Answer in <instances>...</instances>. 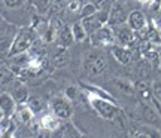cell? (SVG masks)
Returning a JSON list of instances; mask_svg holds the SVG:
<instances>
[{
  "label": "cell",
  "instance_id": "obj_1",
  "mask_svg": "<svg viewBox=\"0 0 161 138\" xmlns=\"http://www.w3.org/2000/svg\"><path fill=\"white\" fill-rule=\"evenodd\" d=\"M85 69L90 76H98L108 69V61L103 55H90L85 63Z\"/></svg>",
  "mask_w": 161,
  "mask_h": 138
},
{
  "label": "cell",
  "instance_id": "obj_2",
  "mask_svg": "<svg viewBox=\"0 0 161 138\" xmlns=\"http://www.w3.org/2000/svg\"><path fill=\"white\" fill-rule=\"evenodd\" d=\"M33 43V33L30 30H24L19 33V36L17 37V40L14 42V48L11 51V55H15L18 52H24L27 48H30Z\"/></svg>",
  "mask_w": 161,
  "mask_h": 138
},
{
  "label": "cell",
  "instance_id": "obj_3",
  "mask_svg": "<svg viewBox=\"0 0 161 138\" xmlns=\"http://www.w3.org/2000/svg\"><path fill=\"white\" fill-rule=\"evenodd\" d=\"M125 12L122 9V6L115 3V5L112 6V9L109 12V23L112 25H116V24H121L125 21Z\"/></svg>",
  "mask_w": 161,
  "mask_h": 138
},
{
  "label": "cell",
  "instance_id": "obj_4",
  "mask_svg": "<svg viewBox=\"0 0 161 138\" xmlns=\"http://www.w3.org/2000/svg\"><path fill=\"white\" fill-rule=\"evenodd\" d=\"M94 105H96V109L100 111V115L103 116V117H106V119H115V116L118 115V110H116L114 105L104 103V101H96Z\"/></svg>",
  "mask_w": 161,
  "mask_h": 138
},
{
  "label": "cell",
  "instance_id": "obj_5",
  "mask_svg": "<svg viewBox=\"0 0 161 138\" xmlns=\"http://www.w3.org/2000/svg\"><path fill=\"white\" fill-rule=\"evenodd\" d=\"M54 111H55V115L58 117H61V119H67L70 117L72 115V109H70V105L66 101L63 100H55L54 101Z\"/></svg>",
  "mask_w": 161,
  "mask_h": 138
},
{
  "label": "cell",
  "instance_id": "obj_6",
  "mask_svg": "<svg viewBox=\"0 0 161 138\" xmlns=\"http://www.w3.org/2000/svg\"><path fill=\"white\" fill-rule=\"evenodd\" d=\"M142 116L146 122L149 123H154V125H160V117L157 116V111L152 107H149L148 104H143L142 103Z\"/></svg>",
  "mask_w": 161,
  "mask_h": 138
},
{
  "label": "cell",
  "instance_id": "obj_7",
  "mask_svg": "<svg viewBox=\"0 0 161 138\" xmlns=\"http://www.w3.org/2000/svg\"><path fill=\"white\" fill-rule=\"evenodd\" d=\"M110 39H112L110 31L106 28H98L91 34V42L94 40V43H108Z\"/></svg>",
  "mask_w": 161,
  "mask_h": 138
},
{
  "label": "cell",
  "instance_id": "obj_8",
  "mask_svg": "<svg viewBox=\"0 0 161 138\" xmlns=\"http://www.w3.org/2000/svg\"><path fill=\"white\" fill-rule=\"evenodd\" d=\"M112 54H114V57L122 64H128L131 61L130 52L125 51V49H122V48H112Z\"/></svg>",
  "mask_w": 161,
  "mask_h": 138
},
{
  "label": "cell",
  "instance_id": "obj_9",
  "mask_svg": "<svg viewBox=\"0 0 161 138\" xmlns=\"http://www.w3.org/2000/svg\"><path fill=\"white\" fill-rule=\"evenodd\" d=\"M130 24H131L133 28L140 30L145 25V18H143V15H142V13H140L139 11L131 12V13H130Z\"/></svg>",
  "mask_w": 161,
  "mask_h": 138
},
{
  "label": "cell",
  "instance_id": "obj_10",
  "mask_svg": "<svg viewBox=\"0 0 161 138\" xmlns=\"http://www.w3.org/2000/svg\"><path fill=\"white\" fill-rule=\"evenodd\" d=\"M100 19H97V18H94L91 15V17H85L84 19H82V25H84V28L86 30V31H96V30L98 28V25H100Z\"/></svg>",
  "mask_w": 161,
  "mask_h": 138
},
{
  "label": "cell",
  "instance_id": "obj_11",
  "mask_svg": "<svg viewBox=\"0 0 161 138\" xmlns=\"http://www.w3.org/2000/svg\"><path fill=\"white\" fill-rule=\"evenodd\" d=\"M69 59H70L69 52L63 48V49H60V52L55 55V58H54V64H55L57 67H64L66 64L69 63Z\"/></svg>",
  "mask_w": 161,
  "mask_h": 138
},
{
  "label": "cell",
  "instance_id": "obj_12",
  "mask_svg": "<svg viewBox=\"0 0 161 138\" xmlns=\"http://www.w3.org/2000/svg\"><path fill=\"white\" fill-rule=\"evenodd\" d=\"M12 109H14V103H12V98L3 94V95H2V113H3V116L11 115Z\"/></svg>",
  "mask_w": 161,
  "mask_h": 138
},
{
  "label": "cell",
  "instance_id": "obj_13",
  "mask_svg": "<svg viewBox=\"0 0 161 138\" xmlns=\"http://www.w3.org/2000/svg\"><path fill=\"white\" fill-rule=\"evenodd\" d=\"M116 36H118V39H119L122 43H130V42L133 40L131 31H130L128 28H121V30H118Z\"/></svg>",
  "mask_w": 161,
  "mask_h": 138
},
{
  "label": "cell",
  "instance_id": "obj_14",
  "mask_svg": "<svg viewBox=\"0 0 161 138\" xmlns=\"http://www.w3.org/2000/svg\"><path fill=\"white\" fill-rule=\"evenodd\" d=\"M72 31H73V30H70L69 27H63V30L60 31V37H61V40H63L64 45H70V43H72V40H73Z\"/></svg>",
  "mask_w": 161,
  "mask_h": 138
},
{
  "label": "cell",
  "instance_id": "obj_15",
  "mask_svg": "<svg viewBox=\"0 0 161 138\" xmlns=\"http://www.w3.org/2000/svg\"><path fill=\"white\" fill-rule=\"evenodd\" d=\"M85 31L86 30L84 28L82 24H75V25H73V36H75L76 40H84L85 36H86Z\"/></svg>",
  "mask_w": 161,
  "mask_h": 138
},
{
  "label": "cell",
  "instance_id": "obj_16",
  "mask_svg": "<svg viewBox=\"0 0 161 138\" xmlns=\"http://www.w3.org/2000/svg\"><path fill=\"white\" fill-rule=\"evenodd\" d=\"M137 91L140 92V95H142L143 98H146V100H149V98H151L149 88H148V85H146V82H145L143 79L137 82Z\"/></svg>",
  "mask_w": 161,
  "mask_h": 138
},
{
  "label": "cell",
  "instance_id": "obj_17",
  "mask_svg": "<svg viewBox=\"0 0 161 138\" xmlns=\"http://www.w3.org/2000/svg\"><path fill=\"white\" fill-rule=\"evenodd\" d=\"M57 135H58V137H66V135H72V137H76V135H78V132H76V131H75V129H73L72 126H70V125H64V126L57 132Z\"/></svg>",
  "mask_w": 161,
  "mask_h": 138
},
{
  "label": "cell",
  "instance_id": "obj_18",
  "mask_svg": "<svg viewBox=\"0 0 161 138\" xmlns=\"http://www.w3.org/2000/svg\"><path fill=\"white\" fill-rule=\"evenodd\" d=\"M96 8H97V6L92 5V3H88V5H85L84 8H82V11H80V17L85 18V17H91V15H94Z\"/></svg>",
  "mask_w": 161,
  "mask_h": 138
},
{
  "label": "cell",
  "instance_id": "obj_19",
  "mask_svg": "<svg viewBox=\"0 0 161 138\" xmlns=\"http://www.w3.org/2000/svg\"><path fill=\"white\" fill-rule=\"evenodd\" d=\"M115 83L124 94H127V95H134V91H133V88L130 86L128 83H125V82H122V80H115Z\"/></svg>",
  "mask_w": 161,
  "mask_h": 138
},
{
  "label": "cell",
  "instance_id": "obj_20",
  "mask_svg": "<svg viewBox=\"0 0 161 138\" xmlns=\"http://www.w3.org/2000/svg\"><path fill=\"white\" fill-rule=\"evenodd\" d=\"M139 77L143 79V80L146 77H149V67H148V65H145V64L139 65Z\"/></svg>",
  "mask_w": 161,
  "mask_h": 138
},
{
  "label": "cell",
  "instance_id": "obj_21",
  "mask_svg": "<svg viewBox=\"0 0 161 138\" xmlns=\"http://www.w3.org/2000/svg\"><path fill=\"white\" fill-rule=\"evenodd\" d=\"M15 98H17V101H25V98H27V92H25V89H23V88L15 89Z\"/></svg>",
  "mask_w": 161,
  "mask_h": 138
},
{
  "label": "cell",
  "instance_id": "obj_22",
  "mask_svg": "<svg viewBox=\"0 0 161 138\" xmlns=\"http://www.w3.org/2000/svg\"><path fill=\"white\" fill-rule=\"evenodd\" d=\"M30 105H31V109H33V111H39V110L42 109V101H40L39 98L33 97L31 100H30Z\"/></svg>",
  "mask_w": 161,
  "mask_h": 138
},
{
  "label": "cell",
  "instance_id": "obj_23",
  "mask_svg": "<svg viewBox=\"0 0 161 138\" xmlns=\"http://www.w3.org/2000/svg\"><path fill=\"white\" fill-rule=\"evenodd\" d=\"M115 123H118V126H119L121 129L125 128V119H124V116H122L121 111H118V115L115 116Z\"/></svg>",
  "mask_w": 161,
  "mask_h": 138
},
{
  "label": "cell",
  "instance_id": "obj_24",
  "mask_svg": "<svg viewBox=\"0 0 161 138\" xmlns=\"http://www.w3.org/2000/svg\"><path fill=\"white\" fill-rule=\"evenodd\" d=\"M152 89H154V92H155L157 98H160L161 100V83L160 82H154V83H152Z\"/></svg>",
  "mask_w": 161,
  "mask_h": 138
},
{
  "label": "cell",
  "instance_id": "obj_25",
  "mask_svg": "<svg viewBox=\"0 0 161 138\" xmlns=\"http://www.w3.org/2000/svg\"><path fill=\"white\" fill-rule=\"evenodd\" d=\"M149 101H151V103H152V104H154V105H155L157 111H158V113H160V115H161V104H160V101H158L157 98H152V97L149 98Z\"/></svg>",
  "mask_w": 161,
  "mask_h": 138
},
{
  "label": "cell",
  "instance_id": "obj_26",
  "mask_svg": "<svg viewBox=\"0 0 161 138\" xmlns=\"http://www.w3.org/2000/svg\"><path fill=\"white\" fill-rule=\"evenodd\" d=\"M19 119L23 122H29L30 120V115L27 111H21V115H19Z\"/></svg>",
  "mask_w": 161,
  "mask_h": 138
},
{
  "label": "cell",
  "instance_id": "obj_27",
  "mask_svg": "<svg viewBox=\"0 0 161 138\" xmlns=\"http://www.w3.org/2000/svg\"><path fill=\"white\" fill-rule=\"evenodd\" d=\"M23 0H5V3L8 6H17V5H19Z\"/></svg>",
  "mask_w": 161,
  "mask_h": 138
},
{
  "label": "cell",
  "instance_id": "obj_28",
  "mask_svg": "<svg viewBox=\"0 0 161 138\" xmlns=\"http://www.w3.org/2000/svg\"><path fill=\"white\" fill-rule=\"evenodd\" d=\"M104 2H106V0H96V2H94V5L97 6V8H102V5H103Z\"/></svg>",
  "mask_w": 161,
  "mask_h": 138
},
{
  "label": "cell",
  "instance_id": "obj_29",
  "mask_svg": "<svg viewBox=\"0 0 161 138\" xmlns=\"http://www.w3.org/2000/svg\"><path fill=\"white\" fill-rule=\"evenodd\" d=\"M73 94H75V88H69V89H67V95L73 97Z\"/></svg>",
  "mask_w": 161,
  "mask_h": 138
},
{
  "label": "cell",
  "instance_id": "obj_30",
  "mask_svg": "<svg viewBox=\"0 0 161 138\" xmlns=\"http://www.w3.org/2000/svg\"><path fill=\"white\" fill-rule=\"evenodd\" d=\"M152 9H154V11H158V9H160V0H157L155 5H154V8H152Z\"/></svg>",
  "mask_w": 161,
  "mask_h": 138
},
{
  "label": "cell",
  "instance_id": "obj_31",
  "mask_svg": "<svg viewBox=\"0 0 161 138\" xmlns=\"http://www.w3.org/2000/svg\"><path fill=\"white\" fill-rule=\"evenodd\" d=\"M57 2H60V0H52V3H57Z\"/></svg>",
  "mask_w": 161,
  "mask_h": 138
}]
</instances>
